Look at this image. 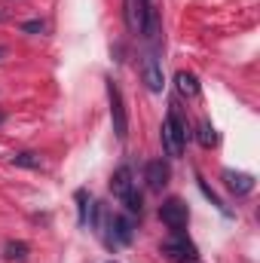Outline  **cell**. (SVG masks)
I'll use <instances>...</instances> for the list:
<instances>
[{
	"label": "cell",
	"instance_id": "6",
	"mask_svg": "<svg viewBox=\"0 0 260 263\" xmlns=\"http://www.w3.org/2000/svg\"><path fill=\"white\" fill-rule=\"evenodd\" d=\"M144 83H147V89H150V92H162V86H165L162 67H159V59H156V52H153V49L144 55Z\"/></svg>",
	"mask_w": 260,
	"mask_h": 263
},
{
	"label": "cell",
	"instance_id": "15",
	"mask_svg": "<svg viewBox=\"0 0 260 263\" xmlns=\"http://www.w3.org/2000/svg\"><path fill=\"white\" fill-rule=\"evenodd\" d=\"M12 165H18V168H40V165H43V159H40L37 153L25 150V153H15V156H12Z\"/></svg>",
	"mask_w": 260,
	"mask_h": 263
},
{
	"label": "cell",
	"instance_id": "10",
	"mask_svg": "<svg viewBox=\"0 0 260 263\" xmlns=\"http://www.w3.org/2000/svg\"><path fill=\"white\" fill-rule=\"evenodd\" d=\"M144 40H150V43H156L159 40V12H156V6H147V12H144V22H141V31H138Z\"/></svg>",
	"mask_w": 260,
	"mask_h": 263
},
{
	"label": "cell",
	"instance_id": "14",
	"mask_svg": "<svg viewBox=\"0 0 260 263\" xmlns=\"http://www.w3.org/2000/svg\"><path fill=\"white\" fill-rule=\"evenodd\" d=\"M196 138H199V144H202V147H214V144H217V132H214V126H211L208 120H202V123H199Z\"/></svg>",
	"mask_w": 260,
	"mask_h": 263
},
{
	"label": "cell",
	"instance_id": "9",
	"mask_svg": "<svg viewBox=\"0 0 260 263\" xmlns=\"http://www.w3.org/2000/svg\"><path fill=\"white\" fill-rule=\"evenodd\" d=\"M110 190H114V196H126L129 190H135V181H132V168L129 165H120L117 172H114V178H110Z\"/></svg>",
	"mask_w": 260,
	"mask_h": 263
},
{
	"label": "cell",
	"instance_id": "16",
	"mask_svg": "<svg viewBox=\"0 0 260 263\" xmlns=\"http://www.w3.org/2000/svg\"><path fill=\"white\" fill-rule=\"evenodd\" d=\"M123 205H126L129 217H135V214H141V193H138V190H129V193L123 196Z\"/></svg>",
	"mask_w": 260,
	"mask_h": 263
},
{
	"label": "cell",
	"instance_id": "3",
	"mask_svg": "<svg viewBox=\"0 0 260 263\" xmlns=\"http://www.w3.org/2000/svg\"><path fill=\"white\" fill-rule=\"evenodd\" d=\"M159 220H162L172 233H184V227H187V220H190V211H187L184 199H178V196L165 199V202L159 205Z\"/></svg>",
	"mask_w": 260,
	"mask_h": 263
},
{
	"label": "cell",
	"instance_id": "13",
	"mask_svg": "<svg viewBox=\"0 0 260 263\" xmlns=\"http://www.w3.org/2000/svg\"><path fill=\"white\" fill-rule=\"evenodd\" d=\"M77 202H80V223L86 227V223L92 220V211H95V202L89 199V193H86V190H80V193H77Z\"/></svg>",
	"mask_w": 260,
	"mask_h": 263
},
{
	"label": "cell",
	"instance_id": "4",
	"mask_svg": "<svg viewBox=\"0 0 260 263\" xmlns=\"http://www.w3.org/2000/svg\"><path fill=\"white\" fill-rule=\"evenodd\" d=\"M107 101H110V120H114V132L120 141H126L129 135V117H126V104H123V92L114 80H107Z\"/></svg>",
	"mask_w": 260,
	"mask_h": 263
},
{
	"label": "cell",
	"instance_id": "22",
	"mask_svg": "<svg viewBox=\"0 0 260 263\" xmlns=\"http://www.w3.org/2000/svg\"><path fill=\"white\" fill-rule=\"evenodd\" d=\"M110 263H114V260H110Z\"/></svg>",
	"mask_w": 260,
	"mask_h": 263
},
{
	"label": "cell",
	"instance_id": "2",
	"mask_svg": "<svg viewBox=\"0 0 260 263\" xmlns=\"http://www.w3.org/2000/svg\"><path fill=\"white\" fill-rule=\"evenodd\" d=\"M162 254L172 263H196V257H199L196 245L184 236V233H172V239L162 242Z\"/></svg>",
	"mask_w": 260,
	"mask_h": 263
},
{
	"label": "cell",
	"instance_id": "1",
	"mask_svg": "<svg viewBox=\"0 0 260 263\" xmlns=\"http://www.w3.org/2000/svg\"><path fill=\"white\" fill-rule=\"evenodd\" d=\"M187 138H190L187 123H184V120H181V114L172 107V110L165 114V120H162V147H165V156L178 159V156L184 153Z\"/></svg>",
	"mask_w": 260,
	"mask_h": 263
},
{
	"label": "cell",
	"instance_id": "12",
	"mask_svg": "<svg viewBox=\"0 0 260 263\" xmlns=\"http://www.w3.org/2000/svg\"><path fill=\"white\" fill-rule=\"evenodd\" d=\"M28 242H6V248H3V257L12 263H25L28 260Z\"/></svg>",
	"mask_w": 260,
	"mask_h": 263
},
{
	"label": "cell",
	"instance_id": "8",
	"mask_svg": "<svg viewBox=\"0 0 260 263\" xmlns=\"http://www.w3.org/2000/svg\"><path fill=\"white\" fill-rule=\"evenodd\" d=\"M123 6H126V28H129V34H138L150 3L147 0H123Z\"/></svg>",
	"mask_w": 260,
	"mask_h": 263
},
{
	"label": "cell",
	"instance_id": "19",
	"mask_svg": "<svg viewBox=\"0 0 260 263\" xmlns=\"http://www.w3.org/2000/svg\"><path fill=\"white\" fill-rule=\"evenodd\" d=\"M3 55H6V46H0V59H3Z\"/></svg>",
	"mask_w": 260,
	"mask_h": 263
},
{
	"label": "cell",
	"instance_id": "21",
	"mask_svg": "<svg viewBox=\"0 0 260 263\" xmlns=\"http://www.w3.org/2000/svg\"><path fill=\"white\" fill-rule=\"evenodd\" d=\"M0 18H3V15H0Z\"/></svg>",
	"mask_w": 260,
	"mask_h": 263
},
{
	"label": "cell",
	"instance_id": "7",
	"mask_svg": "<svg viewBox=\"0 0 260 263\" xmlns=\"http://www.w3.org/2000/svg\"><path fill=\"white\" fill-rule=\"evenodd\" d=\"M224 184H227V190H230V193H236V196H248V193L254 190V175L227 168V172H224Z\"/></svg>",
	"mask_w": 260,
	"mask_h": 263
},
{
	"label": "cell",
	"instance_id": "20",
	"mask_svg": "<svg viewBox=\"0 0 260 263\" xmlns=\"http://www.w3.org/2000/svg\"><path fill=\"white\" fill-rule=\"evenodd\" d=\"M3 120H6V117H3V114H0V123H3Z\"/></svg>",
	"mask_w": 260,
	"mask_h": 263
},
{
	"label": "cell",
	"instance_id": "11",
	"mask_svg": "<svg viewBox=\"0 0 260 263\" xmlns=\"http://www.w3.org/2000/svg\"><path fill=\"white\" fill-rule=\"evenodd\" d=\"M175 86H178V92L184 98H196L199 95V80H196L190 70H178L175 73Z\"/></svg>",
	"mask_w": 260,
	"mask_h": 263
},
{
	"label": "cell",
	"instance_id": "17",
	"mask_svg": "<svg viewBox=\"0 0 260 263\" xmlns=\"http://www.w3.org/2000/svg\"><path fill=\"white\" fill-rule=\"evenodd\" d=\"M199 190H202V193H205V199H211V205H217V208H220V211H224V214H230V208H227V205H224V202H220V196H217V193H214V190H211V187H208V184H205V181H199Z\"/></svg>",
	"mask_w": 260,
	"mask_h": 263
},
{
	"label": "cell",
	"instance_id": "18",
	"mask_svg": "<svg viewBox=\"0 0 260 263\" xmlns=\"http://www.w3.org/2000/svg\"><path fill=\"white\" fill-rule=\"evenodd\" d=\"M22 31H28V34H43V31H46V25H43V22H25V25H22Z\"/></svg>",
	"mask_w": 260,
	"mask_h": 263
},
{
	"label": "cell",
	"instance_id": "5",
	"mask_svg": "<svg viewBox=\"0 0 260 263\" xmlns=\"http://www.w3.org/2000/svg\"><path fill=\"white\" fill-rule=\"evenodd\" d=\"M169 178H172L169 162H162V159H150V162H147V168H144V181H147V187H150L153 193H159V190L169 184Z\"/></svg>",
	"mask_w": 260,
	"mask_h": 263
}]
</instances>
